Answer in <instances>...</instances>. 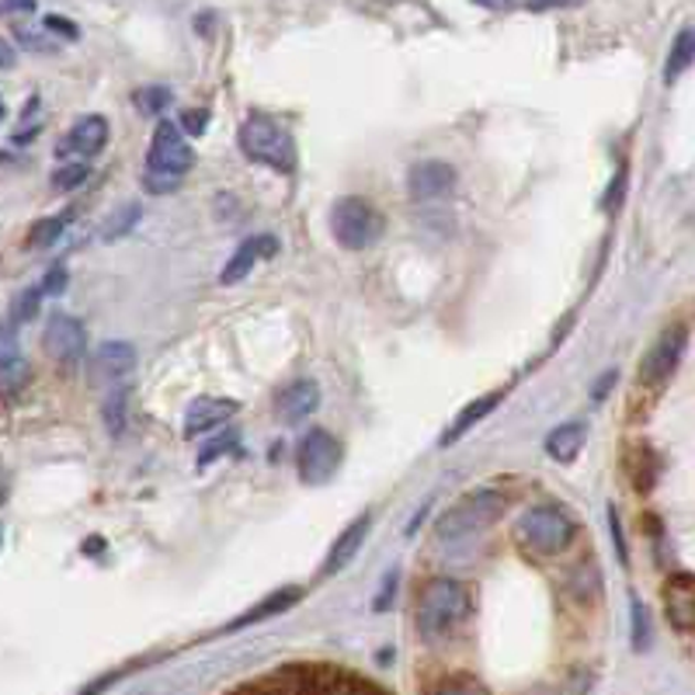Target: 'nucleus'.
Wrapping results in <instances>:
<instances>
[{
	"mask_svg": "<svg viewBox=\"0 0 695 695\" xmlns=\"http://www.w3.org/2000/svg\"><path fill=\"white\" fill-rule=\"evenodd\" d=\"M504 512H507V494L494 491V487H480V491L456 501L449 512L435 522V536L438 543H449V546L467 543L491 528Z\"/></svg>",
	"mask_w": 695,
	"mask_h": 695,
	"instance_id": "2",
	"label": "nucleus"
},
{
	"mask_svg": "<svg viewBox=\"0 0 695 695\" xmlns=\"http://www.w3.org/2000/svg\"><path fill=\"white\" fill-rule=\"evenodd\" d=\"M18 63V53H14V45L8 39H0V70H11Z\"/></svg>",
	"mask_w": 695,
	"mask_h": 695,
	"instance_id": "39",
	"label": "nucleus"
},
{
	"mask_svg": "<svg viewBox=\"0 0 695 695\" xmlns=\"http://www.w3.org/2000/svg\"><path fill=\"white\" fill-rule=\"evenodd\" d=\"M633 646L637 651H643L646 646V637H651V622H646V609L640 606V601H633Z\"/></svg>",
	"mask_w": 695,
	"mask_h": 695,
	"instance_id": "33",
	"label": "nucleus"
},
{
	"mask_svg": "<svg viewBox=\"0 0 695 695\" xmlns=\"http://www.w3.org/2000/svg\"><path fill=\"white\" fill-rule=\"evenodd\" d=\"M42 307V292L39 289H25L14 296V307H11V323H29Z\"/></svg>",
	"mask_w": 695,
	"mask_h": 695,
	"instance_id": "28",
	"label": "nucleus"
},
{
	"mask_svg": "<svg viewBox=\"0 0 695 695\" xmlns=\"http://www.w3.org/2000/svg\"><path fill=\"white\" fill-rule=\"evenodd\" d=\"M470 612H473V601L467 588L452 581V577H431L421 588V595H417V609H414L417 637L446 640L470 619Z\"/></svg>",
	"mask_w": 695,
	"mask_h": 695,
	"instance_id": "1",
	"label": "nucleus"
},
{
	"mask_svg": "<svg viewBox=\"0 0 695 695\" xmlns=\"http://www.w3.org/2000/svg\"><path fill=\"white\" fill-rule=\"evenodd\" d=\"M45 35H63V39H77L81 32H77V25L74 21H66V18H56V14H50L45 18Z\"/></svg>",
	"mask_w": 695,
	"mask_h": 695,
	"instance_id": "34",
	"label": "nucleus"
},
{
	"mask_svg": "<svg viewBox=\"0 0 695 695\" xmlns=\"http://www.w3.org/2000/svg\"><path fill=\"white\" fill-rule=\"evenodd\" d=\"M126 400H129V389L126 386H115L108 404H105V425H108V435L111 438H119L126 431Z\"/></svg>",
	"mask_w": 695,
	"mask_h": 695,
	"instance_id": "25",
	"label": "nucleus"
},
{
	"mask_svg": "<svg viewBox=\"0 0 695 695\" xmlns=\"http://www.w3.org/2000/svg\"><path fill=\"white\" fill-rule=\"evenodd\" d=\"M504 400V393L498 389V393H483V397H477V400H470L467 407H462L459 414H456V421L442 431V442H438V446H442V449H449V446H456L459 442V438L462 435H467L473 425H480L483 421V417L487 414H491L498 404Z\"/></svg>",
	"mask_w": 695,
	"mask_h": 695,
	"instance_id": "18",
	"label": "nucleus"
},
{
	"mask_svg": "<svg viewBox=\"0 0 695 695\" xmlns=\"http://www.w3.org/2000/svg\"><path fill=\"white\" fill-rule=\"evenodd\" d=\"M240 153L254 164H265L278 174L296 171V143L282 122H275L265 111H250L237 129Z\"/></svg>",
	"mask_w": 695,
	"mask_h": 695,
	"instance_id": "3",
	"label": "nucleus"
},
{
	"mask_svg": "<svg viewBox=\"0 0 695 695\" xmlns=\"http://www.w3.org/2000/svg\"><path fill=\"white\" fill-rule=\"evenodd\" d=\"M132 101H136V108L143 111V115H157V111H164L174 101V95H171L168 87H143V90H136Z\"/></svg>",
	"mask_w": 695,
	"mask_h": 695,
	"instance_id": "27",
	"label": "nucleus"
},
{
	"mask_svg": "<svg viewBox=\"0 0 695 695\" xmlns=\"http://www.w3.org/2000/svg\"><path fill=\"white\" fill-rule=\"evenodd\" d=\"M383 229H386V220L368 199L344 195L331 205V234L344 250L373 247L383 237Z\"/></svg>",
	"mask_w": 695,
	"mask_h": 695,
	"instance_id": "6",
	"label": "nucleus"
},
{
	"mask_svg": "<svg viewBox=\"0 0 695 695\" xmlns=\"http://www.w3.org/2000/svg\"><path fill=\"white\" fill-rule=\"evenodd\" d=\"M14 32H18V39H21V42L32 45L35 53H53V45H56L50 35H45V29L39 32V29H29V25H18Z\"/></svg>",
	"mask_w": 695,
	"mask_h": 695,
	"instance_id": "32",
	"label": "nucleus"
},
{
	"mask_svg": "<svg viewBox=\"0 0 695 695\" xmlns=\"http://www.w3.org/2000/svg\"><path fill=\"white\" fill-rule=\"evenodd\" d=\"M431 695H491L487 692L477 678H470V675H452V678H446L442 685H438Z\"/></svg>",
	"mask_w": 695,
	"mask_h": 695,
	"instance_id": "29",
	"label": "nucleus"
},
{
	"mask_svg": "<svg viewBox=\"0 0 695 695\" xmlns=\"http://www.w3.org/2000/svg\"><path fill=\"white\" fill-rule=\"evenodd\" d=\"M0 122H4V98H0Z\"/></svg>",
	"mask_w": 695,
	"mask_h": 695,
	"instance_id": "44",
	"label": "nucleus"
},
{
	"mask_svg": "<svg viewBox=\"0 0 695 695\" xmlns=\"http://www.w3.org/2000/svg\"><path fill=\"white\" fill-rule=\"evenodd\" d=\"M296 470H299V480H303L307 487L331 483L338 477V470H341V442H338V435H331L328 428H310L303 438H299Z\"/></svg>",
	"mask_w": 695,
	"mask_h": 695,
	"instance_id": "7",
	"label": "nucleus"
},
{
	"mask_svg": "<svg viewBox=\"0 0 695 695\" xmlns=\"http://www.w3.org/2000/svg\"><path fill=\"white\" fill-rule=\"evenodd\" d=\"M310 695H379L373 685H362L348 675H313Z\"/></svg>",
	"mask_w": 695,
	"mask_h": 695,
	"instance_id": "22",
	"label": "nucleus"
},
{
	"mask_svg": "<svg viewBox=\"0 0 695 695\" xmlns=\"http://www.w3.org/2000/svg\"><path fill=\"white\" fill-rule=\"evenodd\" d=\"M0 543H4V528H0Z\"/></svg>",
	"mask_w": 695,
	"mask_h": 695,
	"instance_id": "45",
	"label": "nucleus"
},
{
	"mask_svg": "<svg viewBox=\"0 0 695 695\" xmlns=\"http://www.w3.org/2000/svg\"><path fill=\"white\" fill-rule=\"evenodd\" d=\"M4 494H8V473L0 470V501H4Z\"/></svg>",
	"mask_w": 695,
	"mask_h": 695,
	"instance_id": "42",
	"label": "nucleus"
},
{
	"mask_svg": "<svg viewBox=\"0 0 695 695\" xmlns=\"http://www.w3.org/2000/svg\"><path fill=\"white\" fill-rule=\"evenodd\" d=\"M0 14H35V4H0Z\"/></svg>",
	"mask_w": 695,
	"mask_h": 695,
	"instance_id": "41",
	"label": "nucleus"
},
{
	"mask_svg": "<svg viewBox=\"0 0 695 695\" xmlns=\"http://www.w3.org/2000/svg\"><path fill=\"white\" fill-rule=\"evenodd\" d=\"M368 525H373V518L368 515H359L352 525H348L341 536L334 539V546H331V553H328V560H323V577H331V574H338V570H344L348 564L355 560L359 556V549H362V543H365V536H368Z\"/></svg>",
	"mask_w": 695,
	"mask_h": 695,
	"instance_id": "17",
	"label": "nucleus"
},
{
	"mask_svg": "<svg viewBox=\"0 0 695 695\" xmlns=\"http://www.w3.org/2000/svg\"><path fill=\"white\" fill-rule=\"evenodd\" d=\"M612 383H616V373H606V376H601V379L595 383V393H591V397L601 400V397H606V393L612 389Z\"/></svg>",
	"mask_w": 695,
	"mask_h": 695,
	"instance_id": "40",
	"label": "nucleus"
},
{
	"mask_svg": "<svg viewBox=\"0 0 695 695\" xmlns=\"http://www.w3.org/2000/svg\"><path fill=\"white\" fill-rule=\"evenodd\" d=\"M205 126H209V111H192V115H184L181 132L189 129V136H202V132H205Z\"/></svg>",
	"mask_w": 695,
	"mask_h": 695,
	"instance_id": "37",
	"label": "nucleus"
},
{
	"mask_svg": "<svg viewBox=\"0 0 695 695\" xmlns=\"http://www.w3.org/2000/svg\"><path fill=\"white\" fill-rule=\"evenodd\" d=\"M320 407V386L313 379H292L275 393V414L286 425H303L307 417Z\"/></svg>",
	"mask_w": 695,
	"mask_h": 695,
	"instance_id": "13",
	"label": "nucleus"
},
{
	"mask_svg": "<svg viewBox=\"0 0 695 695\" xmlns=\"http://www.w3.org/2000/svg\"><path fill=\"white\" fill-rule=\"evenodd\" d=\"M66 289V268H50V275H45V282L39 286V292L42 296H60Z\"/></svg>",
	"mask_w": 695,
	"mask_h": 695,
	"instance_id": "35",
	"label": "nucleus"
},
{
	"mask_svg": "<svg viewBox=\"0 0 695 695\" xmlns=\"http://www.w3.org/2000/svg\"><path fill=\"white\" fill-rule=\"evenodd\" d=\"M688 66H692V32L682 29L678 39H675V45H671L667 63H664V81H667V84H671V81H678Z\"/></svg>",
	"mask_w": 695,
	"mask_h": 695,
	"instance_id": "23",
	"label": "nucleus"
},
{
	"mask_svg": "<svg viewBox=\"0 0 695 695\" xmlns=\"http://www.w3.org/2000/svg\"><path fill=\"white\" fill-rule=\"evenodd\" d=\"M229 449H237V431H226V435L213 438V442H209V446L202 449L199 467H205V462H213L216 456H223V452H229Z\"/></svg>",
	"mask_w": 695,
	"mask_h": 695,
	"instance_id": "31",
	"label": "nucleus"
},
{
	"mask_svg": "<svg viewBox=\"0 0 695 695\" xmlns=\"http://www.w3.org/2000/svg\"><path fill=\"white\" fill-rule=\"evenodd\" d=\"M622 189H626V168H619V174L609 184V195H606V209H616L622 202Z\"/></svg>",
	"mask_w": 695,
	"mask_h": 695,
	"instance_id": "38",
	"label": "nucleus"
},
{
	"mask_svg": "<svg viewBox=\"0 0 695 695\" xmlns=\"http://www.w3.org/2000/svg\"><path fill=\"white\" fill-rule=\"evenodd\" d=\"M136 216H139V205H126L122 213H115V216H111V223L101 229V237H105V240L122 237L126 229H132V226H136Z\"/></svg>",
	"mask_w": 695,
	"mask_h": 695,
	"instance_id": "30",
	"label": "nucleus"
},
{
	"mask_svg": "<svg viewBox=\"0 0 695 695\" xmlns=\"http://www.w3.org/2000/svg\"><path fill=\"white\" fill-rule=\"evenodd\" d=\"M136 368V348L129 341H105L87 355V379L95 386H122Z\"/></svg>",
	"mask_w": 695,
	"mask_h": 695,
	"instance_id": "10",
	"label": "nucleus"
},
{
	"mask_svg": "<svg viewBox=\"0 0 695 695\" xmlns=\"http://www.w3.org/2000/svg\"><path fill=\"white\" fill-rule=\"evenodd\" d=\"M685 352V331L682 328H667L654 344L651 352L640 362V386H664L671 379V373L678 368V359Z\"/></svg>",
	"mask_w": 695,
	"mask_h": 695,
	"instance_id": "11",
	"label": "nucleus"
},
{
	"mask_svg": "<svg viewBox=\"0 0 695 695\" xmlns=\"http://www.w3.org/2000/svg\"><path fill=\"white\" fill-rule=\"evenodd\" d=\"M87 174H90V164H81V160H66V164H60L53 171V189L70 192V189H77V184H84Z\"/></svg>",
	"mask_w": 695,
	"mask_h": 695,
	"instance_id": "26",
	"label": "nucleus"
},
{
	"mask_svg": "<svg viewBox=\"0 0 695 695\" xmlns=\"http://www.w3.org/2000/svg\"><path fill=\"white\" fill-rule=\"evenodd\" d=\"M609 532H612V543H616V553L622 564H630V553H626V536H622V522L616 515V507H609Z\"/></svg>",
	"mask_w": 695,
	"mask_h": 695,
	"instance_id": "36",
	"label": "nucleus"
},
{
	"mask_svg": "<svg viewBox=\"0 0 695 695\" xmlns=\"http://www.w3.org/2000/svg\"><path fill=\"white\" fill-rule=\"evenodd\" d=\"M577 536V522L560 504H536L518 518L515 543L528 556H556L564 553Z\"/></svg>",
	"mask_w": 695,
	"mask_h": 695,
	"instance_id": "5",
	"label": "nucleus"
},
{
	"mask_svg": "<svg viewBox=\"0 0 695 695\" xmlns=\"http://www.w3.org/2000/svg\"><path fill=\"white\" fill-rule=\"evenodd\" d=\"M108 147V122L101 115H81V119L63 132V139L56 143V160L66 164V160H81V164H90L101 150Z\"/></svg>",
	"mask_w": 695,
	"mask_h": 695,
	"instance_id": "9",
	"label": "nucleus"
},
{
	"mask_svg": "<svg viewBox=\"0 0 695 695\" xmlns=\"http://www.w3.org/2000/svg\"><path fill=\"white\" fill-rule=\"evenodd\" d=\"M585 438H588V428L581 421H567L546 435V456L556 462H574L577 452L585 449Z\"/></svg>",
	"mask_w": 695,
	"mask_h": 695,
	"instance_id": "19",
	"label": "nucleus"
},
{
	"mask_svg": "<svg viewBox=\"0 0 695 695\" xmlns=\"http://www.w3.org/2000/svg\"><path fill=\"white\" fill-rule=\"evenodd\" d=\"M74 213H77V209H63V213H53V216L39 220V223L29 229V247H35V250L53 247V244L66 234V226L74 223Z\"/></svg>",
	"mask_w": 695,
	"mask_h": 695,
	"instance_id": "21",
	"label": "nucleus"
},
{
	"mask_svg": "<svg viewBox=\"0 0 695 695\" xmlns=\"http://www.w3.org/2000/svg\"><path fill=\"white\" fill-rule=\"evenodd\" d=\"M303 598V588H282V591H275V595H268L265 601H258V606H254L250 612H244L234 626H250V622H261V619H271V616H278V612H289L296 601Z\"/></svg>",
	"mask_w": 695,
	"mask_h": 695,
	"instance_id": "20",
	"label": "nucleus"
},
{
	"mask_svg": "<svg viewBox=\"0 0 695 695\" xmlns=\"http://www.w3.org/2000/svg\"><path fill=\"white\" fill-rule=\"evenodd\" d=\"M522 695H556L553 688H528V692H522Z\"/></svg>",
	"mask_w": 695,
	"mask_h": 695,
	"instance_id": "43",
	"label": "nucleus"
},
{
	"mask_svg": "<svg viewBox=\"0 0 695 695\" xmlns=\"http://www.w3.org/2000/svg\"><path fill=\"white\" fill-rule=\"evenodd\" d=\"M630 480H633V487L640 494H646L654 487V456L646 446L633 449V456H630Z\"/></svg>",
	"mask_w": 695,
	"mask_h": 695,
	"instance_id": "24",
	"label": "nucleus"
},
{
	"mask_svg": "<svg viewBox=\"0 0 695 695\" xmlns=\"http://www.w3.org/2000/svg\"><path fill=\"white\" fill-rule=\"evenodd\" d=\"M192 147L189 139H184L181 126L171 119H160L150 139V150H147V189L153 195H164L171 189H178V181L192 171Z\"/></svg>",
	"mask_w": 695,
	"mask_h": 695,
	"instance_id": "4",
	"label": "nucleus"
},
{
	"mask_svg": "<svg viewBox=\"0 0 695 695\" xmlns=\"http://www.w3.org/2000/svg\"><path fill=\"white\" fill-rule=\"evenodd\" d=\"M42 348L56 365L63 368H77L87 359V338H84V323L70 313H53L45 320L42 331Z\"/></svg>",
	"mask_w": 695,
	"mask_h": 695,
	"instance_id": "8",
	"label": "nucleus"
},
{
	"mask_svg": "<svg viewBox=\"0 0 695 695\" xmlns=\"http://www.w3.org/2000/svg\"><path fill=\"white\" fill-rule=\"evenodd\" d=\"M278 254V240L271 234H261V237H247L237 250H234V258H229L220 271V282L223 286H237L244 282V278L258 268L265 258H275Z\"/></svg>",
	"mask_w": 695,
	"mask_h": 695,
	"instance_id": "14",
	"label": "nucleus"
},
{
	"mask_svg": "<svg viewBox=\"0 0 695 695\" xmlns=\"http://www.w3.org/2000/svg\"><path fill=\"white\" fill-rule=\"evenodd\" d=\"M664 616L671 622V630L688 637L695 630V585L688 574L667 577L664 585Z\"/></svg>",
	"mask_w": 695,
	"mask_h": 695,
	"instance_id": "15",
	"label": "nucleus"
},
{
	"mask_svg": "<svg viewBox=\"0 0 695 695\" xmlns=\"http://www.w3.org/2000/svg\"><path fill=\"white\" fill-rule=\"evenodd\" d=\"M237 400H226V397H199L189 404V410H184V435L195 438V435H205L213 431L220 425H226L229 417L237 414Z\"/></svg>",
	"mask_w": 695,
	"mask_h": 695,
	"instance_id": "16",
	"label": "nucleus"
},
{
	"mask_svg": "<svg viewBox=\"0 0 695 695\" xmlns=\"http://www.w3.org/2000/svg\"><path fill=\"white\" fill-rule=\"evenodd\" d=\"M456 168L449 160H417V164L407 171V192L417 202H431V199H442L456 189Z\"/></svg>",
	"mask_w": 695,
	"mask_h": 695,
	"instance_id": "12",
	"label": "nucleus"
}]
</instances>
